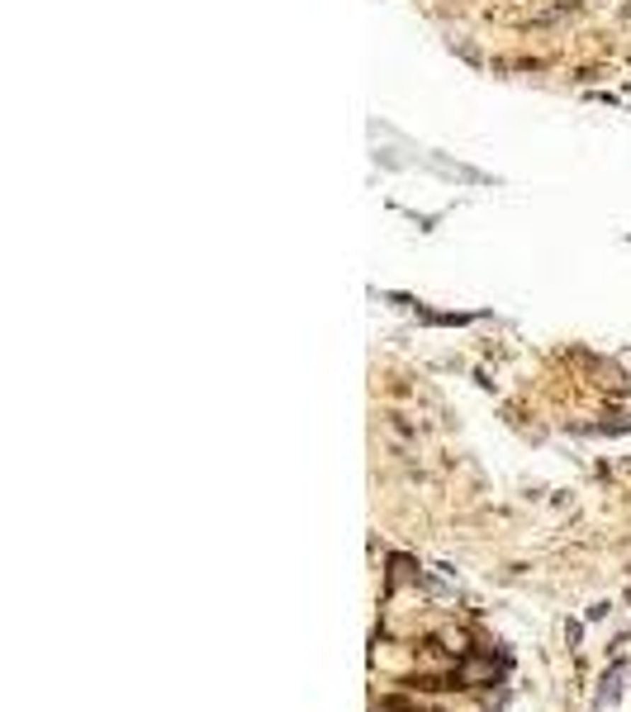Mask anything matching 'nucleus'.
<instances>
[{"label": "nucleus", "instance_id": "1", "mask_svg": "<svg viewBox=\"0 0 631 712\" xmlns=\"http://www.w3.org/2000/svg\"><path fill=\"white\" fill-rule=\"evenodd\" d=\"M622 679H627V665L617 660L613 669H608V679H603V689H598V708H608V703H617V698H622Z\"/></svg>", "mask_w": 631, "mask_h": 712}]
</instances>
